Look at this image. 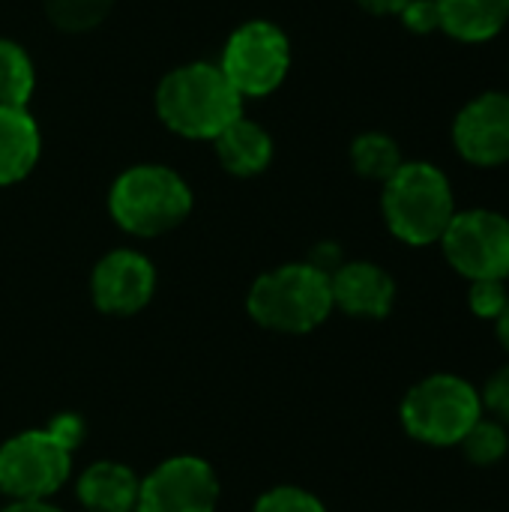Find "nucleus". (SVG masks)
<instances>
[{"instance_id":"6e6552de","label":"nucleus","mask_w":509,"mask_h":512,"mask_svg":"<svg viewBox=\"0 0 509 512\" xmlns=\"http://www.w3.org/2000/svg\"><path fill=\"white\" fill-rule=\"evenodd\" d=\"M450 267L468 282L509 276V219L492 210L456 213L441 237Z\"/></svg>"},{"instance_id":"4be33fe9","label":"nucleus","mask_w":509,"mask_h":512,"mask_svg":"<svg viewBox=\"0 0 509 512\" xmlns=\"http://www.w3.org/2000/svg\"><path fill=\"white\" fill-rule=\"evenodd\" d=\"M507 300H509V294L501 279H477V282H471L468 306H471V312H474L477 318H483V321H495V318L504 312Z\"/></svg>"},{"instance_id":"aec40b11","label":"nucleus","mask_w":509,"mask_h":512,"mask_svg":"<svg viewBox=\"0 0 509 512\" xmlns=\"http://www.w3.org/2000/svg\"><path fill=\"white\" fill-rule=\"evenodd\" d=\"M111 9V0H45L48 18L69 33H81L96 27Z\"/></svg>"},{"instance_id":"412c9836","label":"nucleus","mask_w":509,"mask_h":512,"mask_svg":"<svg viewBox=\"0 0 509 512\" xmlns=\"http://www.w3.org/2000/svg\"><path fill=\"white\" fill-rule=\"evenodd\" d=\"M255 512H327L324 504L309 495L306 489H297V486H279L267 495L258 498Z\"/></svg>"},{"instance_id":"393cba45","label":"nucleus","mask_w":509,"mask_h":512,"mask_svg":"<svg viewBox=\"0 0 509 512\" xmlns=\"http://www.w3.org/2000/svg\"><path fill=\"white\" fill-rule=\"evenodd\" d=\"M411 0H360L363 9L375 12V15H399Z\"/></svg>"},{"instance_id":"7ed1b4c3","label":"nucleus","mask_w":509,"mask_h":512,"mask_svg":"<svg viewBox=\"0 0 509 512\" xmlns=\"http://www.w3.org/2000/svg\"><path fill=\"white\" fill-rule=\"evenodd\" d=\"M453 216V186L447 174L429 162H402V168L384 183L387 228L408 246L441 243Z\"/></svg>"},{"instance_id":"bb28decb","label":"nucleus","mask_w":509,"mask_h":512,"mask_svg":"<svg viewBox=\"0 0 509 512\" xmlns=\"http://www.w3.org/2000/svg\"><path fill=\"white\" fill-rule=\"evenodd\" d=\"M495 333H498V342L504 345V351L509 354V300L507 306H504V312L495 318Z\"/></svg>"},{"instance_id":"a878e982","label":"nucleus","mask_w":509,"mask_h":512,"mask_svg":"<svg viewBox=\"0 0 509 512\" xmlns=\"http://www.w3.org/2000/svg\"><path fill=\"white\" fill-rule=\"evenodd\" d=\"M3 512H60L57 507H51L48 501H12V507H6Z\"/></svg>"},{"instance_id":"ddd939ff","label":"nucleus","mask_w":509,"mask_h":512,"mask_svg":"<svg viewBox=\"0 0 509 512\" xmlns=\"http://www.w3.org/2000/svg\"><path fill=\"white\" fill-rule=\"evenodd\" d=\"M138 492V477L117 462H96L78 477V501L90 512H135Z\"/></svg>"},{"instance_id":"b1692460","label":"nucleus","mask_w":509,"mask_h":512,"mask_svg":"<svg viewBox=\"0 0 509 512\" xmlns=\"http://www.w3.org/2000/svg\"><path fill=\"white\" fill-rule=\"evenodd\" d=\"M399 15H402L405 27L414 33H432L441 27V12H438L435 0H411Z\"/></svg>"},{"instance_id":"f8f14e48","label":"nucleus","mask_w":509,"mask_h":512,"mask_svg":"<svg viewBox=\"0 0 509 512\" xmlns=\"http://www.w3.org/2000/svg\"><path fill=\"white\" fill-rule=\"evenodd\" d=\"M333 306L357 318H387L396 303L393 276L369 261H351L330 273Z\"/></svg>"},{"instance_id":"f3484780","label":"nucleus","mask_w":509,"mask_h":512,"mask_svg":"<svg viewBox=\"0 0 509 512\" xmlns=\"http://www.w3.org/2000/svg\"><path fill=\"white\" fill-rule=\"evenodd\" d=\"M351 162L357 168V174L369 177V180H390L399 168H402V150L390 135L381 132H366L354 141L351 147Z\"/></svg>"},{"instance_id":"2eb2a0df","label":"nucleus","mask_w":509,"mask_h":512,"mask_svg":"<svg viewBox=\"0 0 509 512\" xmlns=\"http://www.w3.org/2000/svg\"><path fill=\"white\" fill-rule=\"evenodd\" d=\"M39 159V129L24 108H0V186L24 180Z\"/></svg>"},{"instance_id":"0eeeda50","label":"nucleus","mask_w":509,"mask_h":512,"mask_svg":"<svg viewBox=\"0 0 509 512\" xmlns=\"http://www.w3.org/2000/svg\"><path fill=\"white\" fill-rule=\"evenodd\" d=\"M291 63V48L285 33L270 21H249L231 33L222 72L240 96H267L273 93Z\"/></svg>"},{"instance_id":"5701e85b","label":"nucleus","mask_w":509,"mask_h":512,"mask_svg":"<svg viewBox=\"0 0 509 512\" xmlns=\"http://www.w3.org/2000/svg\"><path fill=\"white\" fill-rule=\"evenodd\" d=\"M480 396H483V411H492V417L509 429V363L489 378Z\"/></svg>"},{"instance_id":"20e7f679","label":"nucleus","mask_w":509,"mask_h":512,"mask_svg":"<svg viewBox=\"0 0 509 512\" xmlns=\"http://www.w3.org/2000/svg\"><path fill=\"white\" fill-rule=\"evenodd\" d=\"M246 306L267 330L309 333L333 312L330 273L318 264H285L252 285Z\"/></svg>"},{"instance_id":"6ab92c4d","label":"nucleus","mask_w":509,"mask_h":512,"mask_svg":"<svg viewBox=\"0 0 509 512\" xmlns=\"http://www.w3.org/2000/svg\"><path fill=\"white\" fill-rule=\"evenodd\" d=\"M459 447H462V453H465V459H468L471 465H477V468H492V465H498V462L509 453L507 426L498 423V420L480 417V420L471 426V432L462 438Z\"/></svg>"},{"instance_id":"423d86ee","label":"nucleus","mask_w":509,"mask_h":512,"mask_svg":"<svg viewBox=\"0 0 509 512\" xmlns=\"http://www.w3.org/2000/svg\"><path fill=\"white\" fill-rule=\"evenodd\" d=\"M114 222L135 237L177 228L192 210V192L180 174L162 165H135L117 177L108 195Z\"/></svg>"},{"instance_id":"f03ea898","label":"nucleus","mask_w":509,"mask_h":512,"mask_svg":"<svg viewBox=\"0 0 509 512\" xmlns=\"http://www.w3.org/2000/svg\"><path fill=\"white\" fill-rule=\"evenodd\" d=\"M243 96L213 63H189L162 78L156 111L168 129L186 138H216L240 117Z\"/></svg>"},{"instance_id":"9d476101","label":"nucleus","mask_w":509,"mask_h":512,"mask_svg":"<svg viewBox=\"0 0 509 512\" xmlns=\"http://www.w3.org/2000/svg\"><path fill=\"white\" fill-rule=\"evenodd\" d=\"M453 141L465 162L495 168L509 162V93H483L471 99L456 123Z\"/></svg>"},{"instance_id":"1a4fd4ad","label":"nucleus","mask_w":509,"mask_h":512,"mask_svg":"<svg viewBox=\"0 0 509 512\" xmlns=\"http://www.w3.org/2000/svg\"><path fill=\"white\" fill-rule=\"evenodd\" d=\"M219 504V480L204 459L177 456L162 462L138 492L135 512H213Z\"/></svg>"},{"instance_id":"f257e3e1","label":"nucleus","mask_w":509,"mask_h":512,"mask_svg":"<svg viewBox=\"0 0 509 512\" xmlns=\"http://www.w3.org/2000/svg\"><path fill=\"white\" fill-rule=\"evenodd\" d=\"M78 417H57L48 429H30L0 447V492L12 501H45L60 492L81 441Z\"/></svg>"},{"instance_id":"39448f33","label":"nucleus","mask_w":509,"mask_h":512,"mask_svg":"<svg viewBox=\"0 0 509 512\" xmlns=\"http://www.w3.org/2000/svg\"><path fill=\"white\" fill-rule=\"evenodd\" d=\"M405 432L429 447H459L483 417L480 390L459 375H429L417 381L399 408Z\"/></svg>"},{"instance_id":"dca6fc26","label":"nucleus","mask_w":509,"mask_h":512,"mask_svg":"<svg viewBox=\"0 0 509 512\" xmlns=\"http://www.w3.org/2000/svg\"><path fill=\"white\" fill-rule=\"evenodd\" d=\"M441 27L462 42H486L509 21V0H435Z\"/></svg>"},{"instance_id":"9b49d317","label":"nucleus","mask_w":509,"mask_h":512,"mask_svg":"<svg viewBox=\"0 0 509 512\" xmlns=\"http://www.w3.org/2000/svg\"><path fill=\"white\" fill-rule=\"evenodd\" d=\"M156 288V270L153 264L132 249L108 252L90 279L93 303L108 315H135L141 312Z\"/></svg>"},{"instance_id":"a211bd4d","label":"nucleus","mask_w":509,"mask_h":512,"mask_svg":"<svg viewBox=\"0 0 509 512\" xmlns=\"http://www.w3.org/2000/svg\"><path fill=\"white\" fill-rule=\"evenodd\" d=\"M33 93V63L9 39H0V108H24Z\"/></svg>"},{"instance_id":"4468645a","label":"nucleus","mask_w":509,"mask_h":512,"mask_svg":"<svg viewBox=\"0 0 509 512\" xmlns=\"http://www.w3.org/2000/svg\"><path fill=\"white\" fill-rule=\"evenodd\" d=\"M213 141H216L219 162L225 165V171H231L237 177H252V174L264 171L273 159L270 135L258 123L246 120L243 114L237 120H231Z\"/></svg>"}]
</instances>
